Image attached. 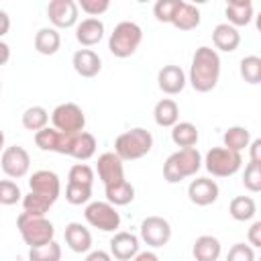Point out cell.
Listing matches in <instances>:
<instances>
[{"instance_id":"6da1fadb","label":"cell","mask_w":261,"mask_h":261,"mask_svg":"<svg viewBox=\"0 0 261 261\" xmlns=\"http://www.w3.org/2000/svg\"><path fill=\"white\" fill-rule=\"evenodd\" d=\"M31 192L22 196V208L27 214L45 216L61 194V184L55 171L39 169L29 177Z\"/></svg>"},{"instance_id":"7a4b0ae2","label":"cell","mask_w":261,"mask_h":261,"mask_svg":"<svg viewBox=\"0 0 261 261\" xmlns=\"http://www.w3.org/2000/svg\"><path fill=\"white\" fill-rule=\"evenodd\" d=\"M220 77V55L216 53V49L212 47H198L192 55V65H190V86L200 92L206 94L210 90L216 88Z\"/></svg>"},{"instance_id":"3957f363","label":"cell","mask_w":261,"mask_h":261,"mask_svg":"<svg viewBox=\"0 0 261 261\" xmlns=\"http://www.w3.org/2000/svg\"><path fill=\"white\" fill-rule=\"evenodd\" d=\"M202 167V155L196 147L192 149H177L171 153L163 163V177L167 184H177L186 177H192Z\"/></svg>"},{"instance_id":"277c9868","label":"cell","mask_w":261,"mask_h":261,"mask_svg":"<svg viewBox=\"0 0 261 261\" xmlns=\"http://www.w3.org/2000/svg\"><path fill=\"white\" fill-rule=\"evenodd\" d=\"M151 147H153V135L143 126H135L130 130H124L114 141V153L122 161L141 159L151 151Z\"/></svg>"},{"instance_id":"5b68a950","label":"cell","mask_w":261,"mask_h":261,"mask_svg":"<svg viewBox=\"0 0 261 261\" xmlns=\"http://www.w3.org/2000/svg\"><path fill=\"white\" fill-rule=\"evenodd\" d=\"M141 41H143V29L133 20H122L110 33L108 51L118 59H126L139 49Z\"/></svg>"},{"instance_id":"8992f818","label":"cell","mask_w":261,"mask_h":261,"mask_svg":"<svg viewBox=\"0 0 261 261\" xmlns=\"http://www.w3.org/2000/svg\"><path fill=\"white\" fill-rule=\"evenodd\" d=\"M16 226L22 241L29 245V249L47 245L55 237V226L47 216H33V214L20 212L16 218Z\"/></svg>"},{"instance_id":"52a82bcc","label":"cell","mask_w":261,"mask_h":261,"mask_svg":"<svg viewBox=\"0 0 261 261\" xmlns=\"http://www.w3.org/2000/svg\"><path fill=\"white\" fill-rule=\"evenodd\" d=\"M204 167L214 177H230L243 167V155L226 147H212L204 155Z\"/></svg>"},{"instance_id":"ba28073f","label":"cell","mask_w":261,"mask_h":261,"mask_svg":"<svg viewBox=\"0 0 261 261\" xmlns=\"http://www.w3.org/2000/svg\"><path fill=\"white\" fill-rule=\"evenodd\" d=\"M51 122H53V128L65 135H77L86 128V114L77 104L63 102L55 106V110L51 112Z\"/></svg>"},{"instance_id":"9c48e42d","label":"cell","mask_w":261,"mask_h":261,"mask_svg":"<svg viewBox=\"0 0 261 261\" xmlns=\"http://www.w3.org/2000/svg\"><path fill=\"white\" fill-rule=\"evenodd\" d=\"M84 218L92 228H98L102 232H114L120 226V214L116 212V206L108 202H90L84 210Z\"/></svg>"},{"instance_id":"30bf717a","label":"cell","mask_w":261,"mask_h":261,"mask_svg":"<svg viewBox=\"0 0 261 261\" xmlns=\"http://www.w3.org/2000/svg\"><path fill=\"white\" fill-rule=\"evenodd\" d=\"M0 167L2 171L10 177V179H20L29 173L31 169V157H29V151L20 145H12V147H6L2 151V157H0Z\"/></svg>"},{"instance_id":"8fae6325","label":"cell","mask_w":261,"mask_h":261,"mask_svg":"<svg viewBox=\"0 0 261 261\" xmlns=\"http://www.w3.org/2000/svg\"><path fill=\"white\" fill-rule=\"evenodd\" d=\"M171 239V224L163 216H147L141 222V241L153 249L167 245Z\"/></svg>"},{"instance_id":"7c38bea8","label":"cell","mask_w":261,"mask_h":261,"mask_svg":"<svg viewBox=\"0 0 261 261\" xmlns=\"http://www.w3.org/2000/svg\"><path fill=\"white\" fill-rule=\"evenodd\" d=\"M75 135H65L53 126H45L43 130L35 133V145L41 151H51V153H59V155H69L71 151V143H73Z\"/></svg>"},{"instance_id":"4fadbf2b","label":"cell","mask_w":261,"mask_h":261,"mask_svg":"<svg viewBox=\"0 0 261 261\" xmlns=\"http://www.w3.org/2000/svg\"><path fill=\"white\" fill-rule=\"evenodd\" d=\"M47 16L53 24V29H69L77 24L80 8L73 0H51L47 4Z\"/></svg>"},{"instance_id":"5bb4252c","label":"cell","mask_w":261,"mask_h":261,"mask_svg":"<svg viewBox=\"0 0 261 261\" xmlns=\"http://www.w3.org/2000/svg\"><path fill=\"white\" fill-rule=\"evenodd\" d=\"M96 171H98V177L102 179L104 188H106V186H112V184H118V181L124 179V165H122V159H120L114 151L102 153V155L98 157Z\"/></svg>"},{"instance_id":"9a60e30c","label":"cell","mask_w":261,"mask_h":261,"mask_svg":"<svg viewBox=\"0 0 261 261\" xmlns=\"http://www.w3.org/2000/svg\"><path fill=\"white\" fill-rule=\"evenodd\" d=\"M218 184L210 177H196L188 186V198L196 206H210L218 200Z\"/></svg>"},{"instance_id":"2e32d148","label":"cell","mask_w":261,"mask_h":261,"mask_svg":"<svg viewBox=\"0 0 261 261\" xmlns=\"http://www.w3.org/2000/svg\"><path fill=\"white\" fill-rule=\"evenodd\" d=\"M186 73L179 65H163L157 73V86L163 94L175 96L186 88Z\"/></svg>"},{"instance_id":"e0dca14e","label":"cell","mask_w":261,"mask_h":261,"mask_svg":"<svg viewBox=\"0 0 261 261\" xmlns=\"http://www.w3.org/2000/svg\"><path fill=\"white\" fill-rule=\"evenodd\" d=\"M139 237L126 230H120L110 239V255L118 261H130L139 253Z\"/></svg>"},{"instance_id":"ac0fdd59","label":"cell","mask_w":261,"mask_h":261,"mask_svg":"<svg viewBox=\"0 0 261 261\" xmlns=\"http://www.w3.org/2000/svg\"><path fill=\"white\" fill-rule=\"evenodd\" d=\"M71 65L77 75L82 77H96L102 69V59L92 49H77L71 57Z\"/></svg>"},{"instance_id":"d6986e66","label":"cell","mask_w":261,"mask_h":261,"mask_svg":"<svg viewBox=\"0 0 261 261\" xmlns=\"http://www.w3.org/2000/svg\"><path fill=\"white\" fill-rule=\"evenodd\" d=\"M104 37V22L100 18H84L75 24V39L82 47H94Z\"/></svg>"},{"instance_id":"ffe728a7","label":"cell","mask_w":261,"mask_h":261,"mask_svg":"<svg viewBox=\"0 0 261 261\" xmlns=\"http://www.w3.org/2000/svg\"><path fill=\"white\" fill-rule=\"evenodd\" d=\"M65 245L73 253H88L92 249V232L82 222H69L65 226Z\"/></svg>"},{"instance_id":"44dd1931","label":"cell","mask_w":261,"mask_h":261,"mask_svg":"<svg viewBox=\"0 0 261 261\" xmlns=\"http://www.w3.org/2000/svg\"><path fill=\"white\" fill-rule=\"evenodd\" d=\"M212 43L218 51L232 53L241 45V33H239V29L230 27L228 22H220L212 31Z\"/></svg>"},{"instance_id":"7402d4cb","label":"cell","mask_w":261,"mask_h":261,"mask_svg":"<svg viewBox=\"0 0 261 261\" xmlns=\"http://www.w3.org/2000/svg\"><path fill=\"white\" fill-rule=\"evenodd\" d=\"M220 253H222V245L212 234H202L194 241L192 255L196 261H218Z\"/></svg>"},{"instance_id":"603a6c76","label":"cell","mask_w":261,"mask_h":261,"mask_svg":"<svg viewBox=\"0 0 261 261\" xmlns=\"http://www.w3.org/2000/svg\"><path fill=\"white\" fill-rule=\"evenodd\" d=\"M224 14L230 27H247L253 20V2L251 0H232L226 4Z\"/></svg>"},{"instance_id":"cb8c5ba5","label":"cell","mask_w":261,"mask_h":261,"mask_svg":"<svg viewBox=\"0 0 261 261\" xmlns=\"http://www.w3.org/2000/svg\"><path fill=\"white\" fill-rule=\"evenodd\" d=\"M61 47V35L53 27H43L35 35V51L41 55H55Z\"/></svg>"},{"instance_id":"d4e9b609","label":"cell","mask_w":261,"mask_h":261,"mask_svg":"<svg viewBox=\"0 0 261 261\" xmlns=\"http://www.w3.org/2000/svg\"><path fill=\"white\" fill-rule=\"evenodd\" d=\"M153 118L159 126L163 128H171L175 122H179V106L175 100L171 98H163L155 104L153 108Z\"/></svg>"},{"instance_id":"484cf974","label":"cell","mask_w":261,"mask_h":261,"mask_svg":"<svg viewBox=\"0 0 261 261\" xmlns=\"http://www.w3.org/2000/svg\"><path fill=\"white\" fill-rule=\"evenodd\" d=\"M198 139H200V133H198L196 124H192L188 120L186 122H175L171 126V141L179 149H192V147H196Z\"/></svg>"},{"instance_id":"4316f807","label":"cell","mask_w":261,"mask_h":261,"mask_svg":"<svg viewBox=\"0 0 261 261\" xmlns=\"http://www.w3.org/2000/svg\"><path fill=\"white\" fill-rule=\"evenodd\" d=\"M171 24H173L175 29H179V31H194V29L200 24V10H198V6H194V4L181 0V4H179V8H177V12H175Z\"/></svg>"},{"instance_id":"83f0119b","label":"cell","mask_w":261,"mask_h":261,"mask_svg":"<svg viewBox=\"0 0 261 261\" xmlns=\"http://www.w3.org/2000/svg\"><path fill=\"white\" fill-rule=\"evenodd\" d=\"M104 194H106V202L112 204V206H126L135 200V188L126 179H122L118 184H112V186H106Z\"/></svg>"},{"instance_id":"f1b7e54d","label":"cell","mask_w":261,"mask_h":261,"mask_svg":"<svg viewBox=\"0 0 261 261\" xmlns=\"http://www.w3.org/2000/svg\"><path fill=\"white\" fill-rule=\"evenodd\" d=\"M96 153V139L92 133H77L73 137V143H71V151H69V157L77 159V161H88L90 157H94Z\"/></svg>"},{"instance_id":"f546056e","label":"cell","mask_w":261,"mask_h":261,"mask_svg":"<svg viewBox=\"0 0 261 261\" xmlns=\"http://www.w3.org/2000/svg\"><path fill=\"white\" fill-rule=\"evenodd\" d=\"M228 214L239 222L251 220L257 214V204H255V200L251 196H237L228 204Z\"/></svg>"},{"instance_id":"4dcf8cb0","label":"cell","mask_w":261,"mask_h":261,"mask_svg":"<svg viewBox=\"0 0 261 261\" xmlns=\"http://www.w3.org/2000/svg\"><path fill=\"white\" fill-rule=\"evenodd\" d=\"M222 147L234 151V153H241L245 147H249L251 143V133L247 126H228L222 135Z\"/></svg>"},{"instance_id":"1f68e13d","label":"cell","mask_w":261,"mask_h":261,"mask_svg":"<svg viewBox=\"0 0 261 261\" xmlns=\"http://www.w3.org/2000/svg\"><path fill=\"white\" fill-rule=\"evenodd\" d=\"M49 122V112L43 106H29L22 112V126L31 133H39L47 126Z\"/></svg>"},{"instance_id":"d6a6232c","label":"cell","mask_w":261,"mask_h":261,"mask_svg":"<svg viewBox=\"0 0 261 261\" xmlns=\"http://www.w3.org/2000/svg\"><path fill=\"white\" fill-rule=\"evenodd\" d=\"M239 71L247 84H251V86L259 84L261 82V57H257V55L243 57L239 63Z\"/></svg>"},{"instance_id":"836d02e7","label":"cell","mask_w":261,"mask_h":261,"mask_svg":"<svg viewBox=\"0 0 261 261\" xmlns=\"http://www.w3.org/2000/svg\"><path fill=\"white\" fill-rule=\"evenodd\" d=\"M29 261H61V247H59V243L51 241L47 245L29 249Z\"/></svg>"},{"instance_id":"e575fe53","label":"cell","mask_w":261,"mask_h":261,"mask_svg":"<svg viewBox=\"0 0 261 261\" xmlns=\"http://www.w3.org/2000/svg\"><path fill=\"white\" fill-rule=\"evenodd\" d=\"M179 4H181V0H157L155 6H153V14L159 22H169L171 24Z\"/></svg>"},{"instance_id":"d590c367","label":"cell","mask_w":261,"mask_h":261,"mask_svg":"<svg viewBox=\"0 0 261 261\" xmlns=\"http://www.w3.org/2000/svg\"><path fill=\"white\" fill-rule=\"evenodd\" d=\"M92 198V188L90 186H80V184H69L67 181V188H65V200L73 206H82V204H88Z\"/></svg>"},{"instance_id":"8d00e7d4","label":"cell","mask_w":261,"mask_h":261,"mask_svg":"<svg viewBox=\"0 0 261 261\" xmlns=\"http://www.w3.org/2000/svg\"><path fill=\"white\" fill-rule=\"evenodd\" d=\"M67 181L69 184H80V186H90L92 188V184H94V169L90 165H86V163H75L69 169Z\"/></svg>"},{"instance_id":"74e56055","label":"cell","mask_w":261,"mask_h":261,"mask_svg":"<svg viewBox=\"0 0 261 261\" xmlns=\"http://www.w3.org/2000/svg\"><path fill=\"white\" fill-rule=\"evenodd\" d=\"M18 200H22L20 188L12 179H0V204L2 206H12Z\"/></svg>"},{"instance_id":"f35d334b","label":"cell","mask_w":261,"mask_h":261,"mask_svg":"<svg viewBox=\"0 0 261 261\" xmlns=\"http://www.w3.org/2000/svg\"><path fill=\"white\" fill-rule=\"evenodd\" d=\"M243 184L249 192L257 194L261 192V165L259 163H247L245 165V171H243Z\"/></svg>"},{"instance_id":"ab89813d","label":"cell","mask_w":261,"mask_h":261,"mask_svg":"<svg viewBox=\"0 0 261 261\" xmlns=\"http://www.w3.org/2000/svg\"><path fill=\"white\" fill-rule=\"evenodd\" d=\"M226 261H255V249L245 243H234L226 253Z\"/></svg>"},{"instance_id":"60d3db41","label":"cell","mask_w":261,"mask_h":261,"mask_svg":"<svg viewBox=\"0 0 261 261\" xmlns=\"http://www.w3.org/2000/svg\"><path fill=\"white\" fill-rule=\"evenodd\" d=\"M77 8H82L92 18H98L102 12H106L110 8V2L108 0H80L77 2Z\"/></svg>"},{"instance_id":"b9f144b4","label":"cell","mask_w":261,"mask_h":261,"mask_svg":"<svg viewBox=\"0 0 261 261\" xmlns=\"http://www.w3.org/2000/svg\"><path fill=\"white\" fill-rule=\"evenodd\" d=\"M247 237H249V245H251L253 249H259V247H261V220H255V222L251 224Z\"/></svg>"},{"instance_id":"7bdbcfd3","label":"cell","mask_w":261,"mask_h":261,"mask_svg":"<svg viewBox=\"0 0 261 261\" xmlns=\"http://www.w3.org/2000/svg\"><path fill=\"white\" fill-rule=\"evenodd\" d=\"M249 149H251V163L261 165V139H253L249 143Z\"/></svg>"},{"instance_id":"ee69618b","label":"cell","mask_w":261,"mask_h":261,"mask_svg":"<svg viewBox=\"0 0 261 261\" xmlns=\"http://www.w3.org/2000/svg\"><path fill=\"white\" fill-rule=\"evenodd\" d=\"M84 261H112V255L102 251V249H98V251H90Z\"/></svg>"},{"instance_id":"f6af8a7d","label":"cell","mask_w":261,"mask_h":261,"mask_svg":"<svg viewBox=\"0 0 261 261\" xmlns=\"http://www.w3.org/2000/svg\"><path fill=\"white\" fill-rule=\"evenodd\" d=\"M10 31V16L6 10H0V39Z\"/></svg>"},{"instance_id":"bcb514c9","label":"cell","mask_w":261,"mask_h":261,"mask_svg":"<svg viewBox=\"0 0 261 261\" xmlns=\"http://www.w3.org/2000/svg\"><path fill=\"white\" fill-rule=\"evenodd\" d=\"M130 261H159V257L153 251H139Z\"/></svg>"},{"instance_id":"7dc6e473","label":"cell","mask_w":261,"mask_h":261,"mask_svg":"<svg viewBox=\"0 0 261 261\" xmlns=\"http://www.w3.org/2000/svg\"><path fill=\"white\" fill-rule=\"evenodd\" d=\"M8 59H10V47L0 39V67H2V65H6V63H8Z\"/></svg>"},{"instance_id":"c3c4849f","label":"cell","mask_w":261,"mask_h":261,"mask_svg":"<svg viewBox=\"0 0 261 261\" xmlns=\"http://www.w3.org/2000/svg\"><path fill=\"white\" fill-rule=\"evenodd\" d=\"M0 151H4V130L0 128Z\"/></svg>"},{"instance_id":"681fc988","label":"cell","mask_w":261,"mask_h":261,"mask_svg":"<svg viewBox=\"0 0 261 261\" xmlns=\"http://www.w3.org/2000/svg\"><path fill=\"white\" fill-rule=\"evenodd\" d=\"M0 90H2V82H0Z\"/></svg>"}]
</instances>
